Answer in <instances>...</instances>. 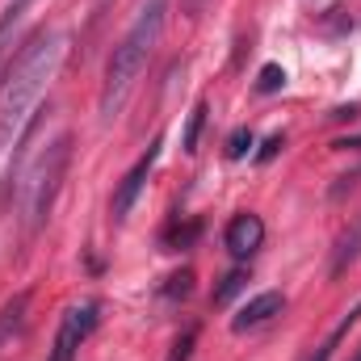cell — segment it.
<instances>
[{
    "label": "cell",
    "instance_id": "cell-7",
    "mask_svg": "<svg viewBox=\"0 0 361 361\" xmlns=\"http://www.w3.org/2000/svg\"><path fill=\"white\" fill-rule=\"evenodd\" d=\"M281 311H286V294H277V290H265V294L248 298V302H244V307L235 311L231 328H235V332H257V328L273 324V319H277Z\"/></svg>",
    "mask_w": 361,
    "mask_h": 361
},
{
    "label": "cell",
    "instance_id": "cell-5",
    "mask_svg": "<svg viewBox=\"0 0 361 361\" xmlns=\"http://www.w3.org/2000/svg\"><path fill=\"white\" fill-rule=\"evenodd\" d=\"M156 160H160V139H152V147H147V152L135 160V169L118 180V189H114V202H109V210H114V219H118V223H122V219L135 210V202H139V193H143L147 177H152Z\"/></svg>",
    "mask_w": 361,
    "mask_h": 361
},
{
    "label": "cell",
    "instance_id": "cell-12",
    "mask_svg": "<svg viewBox=\"0 0 361 361\" xmlns=\"http://www.w3.org/2000/svg\"><path fill=\"white\" fill-rule=\"evenodd\" d=\"M202 126H206V101H197L193 105V114H189V126H185V152H197V135H202Z\"/></svg>",
    "mask_w": 361,
    "mask_h": 361
},
{
    "label": "cell",
    "instance_id": "cell-2",
    "mask_svg": "<svg viewBox=\"0 0 361 361\" xmlns=\"http://www.w3.org/2000/svg\"><path fill=\"white\" fill-rule=\"evenodd\" d=\"M164 21H169V0H143L139 13H135V21L118 38L114 55H109V68H105V80H101V97H97V114H101L105 126L130 101V92L139 85V76H143V68H147L160 34H164Z\"/></svg>",
    "mask_w": 361,
    "mask_h": 361
},
{
    "label": "cell",
    "instance_id": "cell-17",
    "mask_svg": "<svg viewBox=\"0 0 361 361\" xmlns=\"http://www.w3.org/2000/svg\"><path fill=\"white\" fill-rule=\"evenodd\" d=\"M336 147H341V152H349V147H353V152H361V135H349V139H336Z\"/></svg>",
    "mask_w": 361,
    "mask_h": 361
},
{
    "label": "cell",
    "instance_id": "cell-1",
    "mask_svg": "<svg viewBox=\"0 0 361 361\" xmlns=\"http://www.w3.org/2000/svg\"><path fill=\"white\" fill-rule=\"evenodd\" d=\"M63 51H68V38L59 30H47L8 63L4 85H0V156L30 126V109L38 105L42 89L55 80V72L63 63Z\"/></svg>",
    "mask_w": 361,
    "mask_h": 361
},
{
    "label": "cell",
    "instance_id": "cell-11",
    "mask_svg": "<svg viewBox=\"0 0 361 361\" xmlns=\"http://www.w3.org/2000/svg\"><path fill=\"white\" fill-rule=\"evenodd\" d=\"M357 315H361V302L353 307V311H349V315H345V319H341V324H336V328H332V332H328V336H324V345H319L315 353H307L302 361H332V353L341 349V341L349 336V328L357 324Z\"/></svg>",
    "mask_w": 361,
    "mask_h": 361
},
{
    "label": "cell",
    "instance_id": "cell-14",
    "mask_svg": "<svg viewBox=\"0 0 361 361\" xmlns=\"http://www.w3.org/2000/svg\"><path fill=\"white\" fill-rule=\"evenodd\" d=\"M286 85V72L277 68V63H269V68H261V80H257V89L261 92H277Z\"/></svg>",
    "mask_w": 361,
    "mask_h": 361
},
{
    "label": "cell",
    "instance_id": "cell-15",
    "mask_svg": "<svg viewBox=\"0 0 361 361\" xmlns=\"http://www.w3.org/2000/svg\"><path fill=\"white\" fill-rule=\"evenodd\" d=\"M248 147H252V130H235V135L227 139V156H231V160H240Z\"/></svg>",
    "mask_w": 361,
    "mask_h": 361
},
{
    "label": "cell",
    "instance_id": "cell-6",
    "mask_svg": "<svg viewBox=\"0 0 361 361\" xmlns=\"http://www.w3.org/2000/svg\"><path fill=\"white\" fill-rule=\"evenodd\" d=\"M223 244H227V252H231L235 261H248V257L265 244V223H261V214H252V210L235 214V219L227 223V231H223Z\"/></svg>",
    "mask_w": 361,
    "mask_h": 361
},
{
    "label": "cell",
    "instance_id": "cell-10",
    "mask_svg": "<svg viewBox=\"0 0 361 361\" xmlns=\"http://www.w3.org/2000/svg\"><path fill=\"white\" fill-rule=\"evenodd\" d=\"M25 311H30V290H21V294H13L4 307H0V349L21 332V324H25Z\"/></svg>",
    "mask_w": 361,
    "mask_h": 361
},
{
    "label": "cell",
    "instance_id": "cell-3",
    "mask_svg": "<svg viewBox=\"0 0 361 361\" xmlns=\"http://www.w3.org/2000/svg\"><path fill=\"white\" fill-rule=\"evenodd\" d=\"M72 164V135H59L42 147V156L34 160L30 180H17V193H21V219H25V231H42L47 219H51V206H55V193L63 185V173Z\"/></svg>",
    "mask_w": 361,
    "mask_h": 361
},
{
    "label": "cell",
    "instance_id": "cell-16",
    "mask_svg": "<svg viewBox=\"0 0 361 361\" xmlns=\"http://www.w3.org/2000/svg\"><path fill=\"white\" fill-rule=\"evenodd\" d=\"M193 336H197V332L189 328V332L180 336L177 345H173V357H169V361H189V349H193Z\"/></svg>",
    "mask_w": 361,
    "mask_h": 361
},
{
    "label": "cell",
    "instance_id": "cell-13",
    "mask_svg": "<svg viewBox=\"0 0 361 361\" xmlns=\"http://www.w3.org/2000/svg\"><path fill=\"white\" fill-rule=\"evenodd\" d=\"M244 281H248V277H244L240 269H235V273H227V277H223V286L214 290V302H227L231 294H240V290H244Z\"/></svg>",
    "mask_w": 361,
    "mask_h": 361
},
{
    "label": "cell",
    "instance_id": "cell-9",
    "mask_svg": "<svg viewBox=\"0 0 361 361\" xmlns=\"http://www.w3.org/2000/svg\"><path fill=\"white\" fill-rule=\"evenodd\" d=\"M357 257H361V214L353 219V223H349V231H345V235L336 240V248H332V265H328V273H332V277H341V273L349 269V265H353Z\"/></svg>",
    "mask_w": 361,
    "mask_h": 361
},
{
    "label": "cell",
    "instance_id": "cell-8",
    "mask_svg": "<svg viewBox=\"0 0 361 361\" xmlns=\"http://www.w3.org/2000/svg\"><path fill=\"white\" fill-rule=\"evenodd\" d=\"M30 8H34V0H8V4L0 8V80H4V72H8V55H13V42H17V34H21Z\"/></svg>",
    "mask_w": 361,
    "mask_h": 361
},
{
    "label": "cell",
    "instance_id": "cell-4",
    "mask_svg": "<svg viewBox=\"0 0 361 361\" xmlns=\"http://www.w3.org/2000/svg\"><path fill=\"white\" fill-rule=\"evenodd\" d=\"M97 324H101V302L97 298L72 302L63 311V319H59V332H55V345H51V357L47 361H76L80 345L97 332Z\"/></svg>",
    "mask_w": 361,
    "mask_h": 361
},
{
    "label": "cell",
    "instance_id": "cell-18",
    "mask_svg": "<svg viewBox=\"0 0 361 361\" xmlns=\"http://www.w3.org/2000/svg\"><path fill=\"white\" fill-rule=\"evenodd\" d=\"M353 361H361V353H357V357H353Z\"/></svg>",
    "mask_w": 361,
    "mask_h": 361
}]
</instances>
